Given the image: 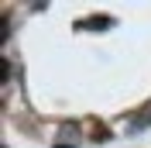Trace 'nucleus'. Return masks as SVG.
<instances>
[{"mask_svg": "<svg viewBox=\"0 0 151 148\" xmlns=\"http://www.w3.org/2000/svg\"><path fill=\"white\" fill-rule=\"evenodd\" d=\"M0 76H4V86H7V83H10V76H14V65H10V59H7V55L0 59Z\"/></svg>", "mask_w": 151, "mask_h": 148, "instance_id": "nucleus-4", "label": "nucleus"}, {"mask_svg": "<svg viewBox=\"0 0 151 148\" xmlns=\"http://www.w3.org/2000/svg\"><path fill=\"white\" fill-rule=\"evenodd\" d=\"M151 128V110H141L137 117H131V131L134 134H141V131H148Z\"/></svg>", "mask_w": 151, "mask_h": 148, "instance_id": "nucleus-3", "label": "nucleus"}, {"mask_svg": "<svg viewBox=\"0 0 151 148\" xmlns=\"http://www.w3.org/2000/svg\"><path fill=\"white\" fill-rule=\"evenodd\" d=\"M89 138H93V141H106L110 134H106V128H103V124H96V120H93V134H89Z\"/></svg>", "mask_w": 151, "mask_h": 148, "instance_id": "nucleus-5", "label": "nucleus"}, {"mask_svg": "<svg viewBox=\"0 0 151 148\" xmlns=\"http://www.w3.org/2000/svg\"><path fill=\"white\" fill-rule=\"evenodd\" d=\"M110 24H113V17H106V14H96V17L79 21V28H83V31H106Z\"/></svg>", "mask_w": 151, "mask_h": 148, "instance_id": "nucleus-2", "label": "nucleus"}, {"mask_svg": "<svg viewBox=\"0 0 151 148\" xmlns=\"http://www.w3.org/2000/svg\"><path fill=\"white\" fill-rule=\"evenodd\" d=\"M83 138V124H76V120H65L62 128H58V141L55 145H72L76 148V141Z\"/></svg>", "mask_w": 151, "mask_h": 148, "instance_id": "nucleus-1", "label": "nucleus"}]
</instances>
